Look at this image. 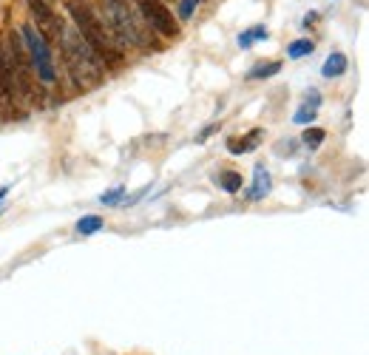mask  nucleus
Here are the masks:
<instances>
[{"mask_svg": "<svg viewBox=\"0 0 369 355\" xmlns=\"http://www.w3.org/2000/svg\"><path fill=\"white\" fill-rule=\"evenodd\" d=\"M97 231H103V219L100 216H83L80 222H77V233L80 236H91Z\"/></svg>", "mask_w": 369, "mask_h": 355, "instance_id": "13", "label": "nucleus"}, {"mask_svg": "<svg viewBox=\"0 0 369 355\" xmlns=\"http://www.w3.org/2000/svg\"><path fill=\"white\" fill-rule=\"evenodd\" d=\"M318 105H321V94H318V91H309V97L304 100V105L296 111V122L298 125H307V122H313L316 120V114H318Z\"/></svg>", "mask_w": 369, "mask_h": 355, "instance_id": "9", "label": "nucleus"}, {"mask_svg": "<svg viewBox=\"0 0 369 355\" xmlns=\"http://www.w3.org/2000/svg\"><path fill=\"white\" fill-rule=\"evenodd\" d=\"M216 131H219V125H207V128L202 131V134H199V140H196V142H205L210 134H216Z\"/></svg>", "mask_w": 369, "mask_h": 355, "instance_id": "21", "label": "nucleus"}, {"mask_svg": "<svg viewBox=\"0 0 369 355\" xmlns=\"http://www.w3.org/2000/svg\"><path fill=\"white\" fill-rule=\"evenodd\" d=\"M324 137H327V134H324V128H307L301 140H304L307 148H318V145L324 142Z\"/></svg>", "mask_w": 369, "mask_h": 355, "instance_id": "18", "label": "nucleus"}, {"mask_svg": "<svg viewBox=\"0 0 369 355\" xmlns=\"http://www.w3.org/2000/svg\"><path fill=\"white\" fill-rule=\"evenodd\" d=\"M23 43H26V51L31 57V66H34V74L40 77L43 83H54L57 80V68H54V60H51V49L46 43V37L37 31L34 26H23Z\"/></svg>", "mask_w": 369, "mask_h": 355, "instance_id": "4", "label": "nucleus"}, {"mask_svg": "<svg viewBox=\"0 0 369 355\" xmlns=\"http://www.w3.org/2000/svg\"><path fill=\"white\" fill-rule=\"evenodd\" d=\"M6 194H9V188H0V202L6 199Z\"/></svg>", "mask_w": 369, "mask_h": 355, "instance_id": "22", "label": "nucleus"}, {"mask_svg": "<svg viewBox=\"0 0 369 355\" xmlns=\"http://www.w3.org/2000/svg\"><path fill=\"white\" fill-rule=\"evenodd\" d=\"M9 57H12V71H14V83L21 88L23 97H31V80H34V66L31 57L26 54V43L21 34H9Z\"/></svg>", "mask_w": 369, "mask_h": 355, "instance_id": "5", "label": "nucleus"}, {"mask_svg": "<svg viewBox=\"0 0 369 355\" xmlns=\"http://www.w3.org/2000/svg\"><path fill=\"white\" fill-rule=\"evenodd\" d=\"M309 51H313V40H296V43H290V49H287V57L298 60V57H307Z\"/></svg>", "mask_w": 369, "mask_h": 355, "instance_id": "16", "label": "nucleus"}, {"mask_svg": "<svg viewBox=\"0 0 369 355\" xmlns=\"http://www.w3.org/2000/svg\"><path fill=\"white\" fill-rule=\"evenodd\" d=\"M68 12L77 21V31L83 34V40L91 46V51L97 54V57L105 60V63H120L123 60V51H120V46H116V40L111 37V31L103 26V21H97L88 6H80L77 0H71Z\"/></svg>", "mask_w": 369, "mask_h": 355, "instance_id": "2", "label": "nucleus"}, {"mask_svg": "<svg viewBox=\"0 0 369 355\" xmlns=\"http://www.w3.org/2000/svg\"><path fill=\"white\" fill-rule=\"evenodd\" d=\"M63 57H66V66L71 71L74 83L80 88H91L103 80V63L100 57L91 51V46L83 40V34L77 31L74 26H68L63 31Z\"/></svg>", "mask_w": 369, "mask_h": 355, "instance_id": "1", "label": "nucleus"}, {"mask_svg": "<svg viewBox=\"0 0 369 355\" xmlns=\"http://www.w3.org/2000/svg\"><path fill=\"white\" fill-rule=\"evenodd\" d=\"M253 40H267V29L264 26H256V29H250V31H244L242 37H239V46H250Z\"/></svg>", "mask_w": 369, "mask_h": 355, "instance_id": "17", "label": "nucleus"}, {"mask_svg": "<svg viewBox=\"0 0 369 355\" xmlns=\"http://www.w3.org/2000/svg\"><path fill=\"white\" fill-rule=\"evenodd\" d=\"M196 3H199V0H182L179 14H182V17H190V14H193V6H196Z\"/></svg>", "mask_w": 369, "mask_h": 355, "instance_id": "20", "label": "nucleus"}, {"mask_svg": "<svg viewBox=\"0 0 369 355\" xmlns=\"http://www.w3.org/2000/svg\"><path fill=\"white\" fill-rule=\"evenodd\" d=\"M123 194H125V188H123V185H120V188H114V191L103 194V196H100V202H103V205H116V202L123 199Z\"/></svg>", "mask_w": 369, "mask_h": 355, "instance_id": "19", "label": "nucleus"}, {"mask_svg": "<svg viewBox=\"0 0 369 355\" xmlns=\"http://www.w3.org/2000/svg\"><path fill=\"white\" fill-rule=\"evenodd\" d=\"M29 9H31L34 21H37V31H40L46 40H49V37H60V29H57V17H54V12L49 9L46 0H29Z\"/></svg>", "mask_w": 369, "mask_h": 355, "instance_id": "7", "label": "nucleus"}, {"mask_svg": "<svg viewBox=\"0 0 369 355\" xmlns=\"http://www.w3.org/2000/svg\"><path fill=\"white\" fill-rule=\"evenodd\" d=\"M14 88V71H12V57L9 49L0 46V100H9Z\"/></svg>", "mask_w": 369, "mask_h": 355, "instance_id": "8", "label": "nucleus"}, {"mask_svg": "<svg viewBox=\"0 0 369 355\" xmlns=\"http://www.w3.org/2000/svg\"><path fill=\"white\" fill-rule=\"evenodd\" d=\"M137 6L142 12V17H145L148 29L160 31L165 37H177L179 34V26H177V21H173V14H170V9L165 3H160V0H137Z\"/></svg>", "mask_w": 369, "mask_h": 355, "instance_id": "6", "label": "nucleus"}, {"mask_svg": "<svg viewBox=\"0 0 369 355\" xmlns=\"http://www.w3.org/2000/svg\"><path fill=\"white\" fill-rule=\"evenodd\" d=\"M105 23L111 26V37H116L120 43H137V46H148L142 26L133 23V14L128 12V6L123 0H105Z\"/></svg>", "mask_w": 369, "mask_h": 355, "instance_id": "3", "label": "nucleus"}, {"mask_svg": "<svg viewBox=\"0 0 369 355\" xmlns=\"http://www.w3.org/2000/svg\"><path fill=\"white\" fill-rule=\"evenodd\" d=\"M219 185H222L227 194H236V191L242 188V174H236V171H225V174L219 176Z\"/></svg>", "mask_w": 369, "mask_h": 355, "instance_id": "15", "label": "nucleus"}, {"mask_svg": "<svg viewBox=\"0 0 369 355\" xmlns=\"http://www.w3.org/2000/svg\"><path fill=\"white\" fill-rule=\"evenodd\" d=\"M346 71V54H341V51H333L329 57L324 60V66H321V74L324 77H341V74Z\"/></svg>", "mask_w": 369, "mask_h": 355, "instance_id": "11", "label": "nucleus"}, {"mask_svg": "<svg viewBox=\"0 0 369 355\" xmlns=\"http://www.w3.org/2000/svg\"><path fill=\"white\" fill-rule=\"evenodd\" d=\"M279 68H281L279 60H273V63H259V66H253V71H250L247 77H250V80H264V77H273Z\"/></svg>", "mask_w": 369, "mask_h": 355, "instance_id": "14", "label": "nucleus"}, {"mask_svg": "<svg viewBox=\"0 0 369 355\" xmlns=\"http://www.w3.org/2000/svg\"><path fill=\"white\" fill-rule=\"evenodd\" d=\"M259 137H262L259 128L250 131V134H244V137H233V140H227V151L230 154H247V151H253V148L259 145Z\"/></svg>", "mask_w": 369, "mask_h": 355, "instance_id": "10", "label": "nucleus"}, {"mask_svg": "<svg viewBox=\"0 0 369 355\" xmlns=\"http://www.w3.org/2000/svg\"><path fill=\"white\" fill-rule=\"evenodd\" d=\"M270 194V174L264 171L262 165H256L253 171V188H250V199H262Z\"/></svg>", "mask_w": 369, "mask_h": 355, "instance_id": "12", "label": "nucleus"}]
</instances>
